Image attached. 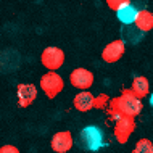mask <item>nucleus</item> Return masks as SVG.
I'll list each match as a JSON object with an SVG mask.
<instances>
[{"label":"nucleus","mask_w":153,"mask_h":153,"mask_svg":"<svg viewBox=\"0 0 153 153\" xmlns=\"http://www.w3.org/2000/svg\"><path fill=\"white\" fill-rule=\"evenodd\" d=\"M142 100L131 92V89H123L118 97H113L108 105L110 116L116 121L118 118H137L142 113Z\"/></svg>","instance_id":"obj_1"},{"label":"nucleus","mask_w":153,"mask_h":153,"mask_svg":"<svg viewBox=\"0 0 153 153\" xmlns=\"http://www.w3.org/2000/svg\"><path fill=\"white\" fill-rule=\"evenodd\" d=\"M81 148L87 152H97L103 145V132L97 126H87L79 132V139H77Z\"/></svg>","instance_id":"obj_2"},{"label":"nucleus","mask_w":153,"mask_h":153,"mask_svg":"<svg viewBox=\"0 0 153 153\" xmlns=\"http://www.w3.org/2000/svg\"><path fill=\"white\" fill-rule=\"evenodd\" d=\"M39 87L45 94L47 98H55L63 92L65 81L56 71H47L42 77H40Z\"/></svg>","instance_id":"obj_3"},{"label":"nucleus","mask_w":153,"mask_h":153,"mask_svg":"<svg viewBox=\"0 0 153 153\" xmlns=\"http://www.w3.org/2000/svg\"><path fill=\"white\" fill-rule=\"evenodd\" d=\"M40 63L47 71H58L65 65V52L60 47H45L40 53Z\"/></svg>","instance_id":"obj_4"},{"label":"nucleus","mask_w":153,"mask_h":153,"mask_svg":"<svg viewBox=\"0 0 153 153\" xmlns=\"http://www.w3.org/2000/svg\"><path fill=\"white\" fill-rule=\"evenodd\" d=\"M95 76L87 68H76L69 73V84L77 90H89L94 85Z\"/></svg>","instance_id":"obj_5"},{"label":"nucleus","mask_w":153,"mask_h":153,"mask_svg":"<svg viewBox=\"0 0 153 153\" xmlns=\"http://www.w3.org/2000/svg\"><path fill=\"white\" fill-rule=\"evenodd\" d=\"M135 127V119L134 118H118L114 121V126H113V134H114V139H116L118 143H126L129 137L134 134Z\"/></svg>","instance_id":"obj_6"},{"label":"nucleus","mask_w":153,"mask_h":153,"mask_svg":"<svg viewBox=\"0 0 153 153\" xmlns=\"http://www.w3.org/2000/svg\"><path fill=\"white\" fill-rule=\"evenodd\" d=\"M124 53H126V44L123 42V39H114L105 45V48L102 52V60L105 63L111 65L121 60L124 56Z\"/></svg>","instance_id":"obj_7"},{"label":"nucleus","mask_w":153,"mask_h":153,"mask_svg":"<svg viewBox=\"0 0 153 153\" xmlns=\"http://www.w3.org/2000/svg\"><path fill=\"white\" fill-rule=\"evenodd\" d=\"M50 147L55 153H68L74 147V137L71 131H58L52 135Z\"/></svg>","instance_id":"obj_8"},{"label":"nucleus","mask_w":153,"mask_h":153,"mask_svg":"<svg viewBox=\"0 0 153 153\" xmlns=\"http://www.w3.org/2000/svg\"><path fill=\"white\" fill-rule=\"evenodd\" d=\"M37 85L32 84V82H27V84H18L16 87V97H18V105L21 108H27L31 106L34 100L37 98Z\"/></svg>","instance_id":"obj_9"},{"label":"nucleus","mask_w":153,"mask_h":153,"mask_svg":"<svg viewBox=\"0 0 153 153\" xmlns=\"http://www.w3.org/2000/svg\"><path fill=\"white\" fill-rule=\"evenodd\" d=\"M94 100H95V95L89 90H82V92L76 94V97L73 98V105L74 108L81 113H87L94 108Z\"/></svg>","instance_id":"obj_10"},{"label":"nucleus","mask_w":153,"mask_h":153,"mask_svg":"<svg viewBox=\"0 0 153 153\" xmlns=\"http://www.w3.org/2000/svg\"><path fill=\"white\" fill-rule=\"evenodd\" d=\"M137 13H139L137 7L132 5V3H126L116 11V18L123 23V26H129V24H134Z\"/></svg>","instance_id":"obj_11"},{"label":"nucleus","mask_w":153,"mask_h":153,"mask_svg":"<svg viewBox=\"0 0 153 153\" xmlns=\"http://www.w3.org/2000/svg\"><path fill=\"white\" fill-rule=\"evenodd\" d=\"M131 92L135 95L137 98H145L150 94V82L145 76H135L132 79V85H131Z\"/></svg>","instance_id":"obj_12"},{"label":"nucleus","mask_w":153,"mask_h":153,"mask_svg":"<svg viewBox=\"0 0 153 153\" xmlns=\"http://www.w3.org/2000/svg\"><path fill=\"white\" fill-rule=\"evenodd\" d=\"M134 26L137 27L140 32H150L153 29V13L148 10H139L137 18L134 21Z\"/></svg>","instance_id":"obj_13"},{"label":"nucleus","mask_w":153,"mask_h":153,"mask_svg":"<svg viewBox=\"0 0 153 153\" xmlns=\"http://www.w3.org/2000/svg\"><path fill=\"white\" fill-rule=\"evenodd\" d=\"M121 36H123V42L124 44H139L140 40L143 39V32H140L134 24H129V26H123L121 29Z\"/></svg>","instance_id":"obj_14"},{"label":"nucleus","mask_w":153,"mask_h":153,"mask_svg":"<svg viewBox=\"0 0 153 153\" xmlns=\"http://www.w3.org/2000/svg\"><path fill=\"white\" fill-rule=\"evenodd\" d=\"M132 153H153V142L150 139H139L132 148Z\"/></svg>","instance_id":"obj_15"},{"label":"nucleus","mask_w":153,"mask_h":153,"mask_svg":"<svg viewBox=\"0 0 153 153\" xmlns=\"http://www.w3.org/2000/svg\"><path fill=\"white\" fill-rule=\"evenodd\" d=\"M110 100H111V98H110L106 94L97 95V97H95V100H94V108H95V110H103V108H106V106L110 105Z\"/></svg>","instance_id":"obj_16"},{"label":"nucleus","mask_w":153,"mask_h":153,"mask_svg":"<svg viewBox=\"0 0 153 153\" xmlns=\"http://www.w3.org/2000/svg\"><path fill=\"white\" fill-rule=\"evenodd\" d=\"M105 2H106V5H108L110 10L118 11L123 5H126V3H131V0H105Z\"/></svg>","instance_id":"obj_17"},{"label":"nucleus","mask_w":153,"mask_h":153,"mask_svg":"<svg viewBox=\"0 0 153 153\" xmlns=\"http://www.w3.org/2000/svg\"><path fill=\"white\" fill-rule=\"evenodd\" d=\"M0 153H19V150H18V147L7 143V145H2V147H0Z\"/></svg>","instance_id":"obj_18"},{"label":"nucleus","mask_w":153,"mask_h":153,"mask_svg":"<svg viewBox=\"0 0 153 153\" xmlns=\"http://www.w3.org/2000/svg\"><path fill=\"white\" fill-rule=\"evenodd\" d=\"M150 105H152V106H153V94H152V95H150Z\"/></svg>","instance_id":"obj_19"}]
</instances>
